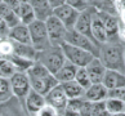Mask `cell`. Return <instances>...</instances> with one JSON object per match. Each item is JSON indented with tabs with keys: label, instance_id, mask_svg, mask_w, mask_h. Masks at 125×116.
I'll return each mask as SVG.
<instances>
[{
	"label": "cell",
	"instance_id": "1",
	"mask_svg": "<svg viewBox=\"0 0 125 116\" xmlns=\"http://www.w3.org/2000/svg\"><path fill=\"white\" fill-rule=\"evenodd\" d=\"M26 74L30 80L31 89L38 92L41 95H45L50 89H53L55 85L59 84L53 74H50L43 64L36 61Z\"/></svg>",
	"mask_w": 125,
	"mask_h": 116
},
{
	"label": "cell",
	"instance_id": "2",
	"mask_svg": "<svg viewBox=\"0 0 125 116\" xmlns=\"http://www.w3.org/2000/svg\"><path fill=\"white\" fill-rule=\"evenodd\" d=\"M98 58L107 70L125 72V48L121 44L112 41L102 44Z\"/></svg>",
	"mask_w": 125,
	"mask_h": 116
},
{
	"label": "cell",
	"instance_id": "3",
	"mask_svg": "<svg viewBox=\"0 0 125 116\" xmlns=\"http://www.w3.org/2000/svg\"><path fill=\"white\" fill-rule=\"evenodd\" d=\"M36 62L41 63L50 74L55 75L58 70L62 67V64L66 62V59L59 46H50L49 49L38 53Z\"/></svg>",
	"mask_w": 125,
	"mask_h": 116
},
{
	"label": "cell",
	"instance_id": "4",
	"mask_svg": "<svg viewBox=\"0 0 125 116\" xmlns=\"http://www.w3.org/2000/svg\"><path fill=\"white\" fill-rule=\"evenodd\" d=\"M61 50L64 55V59L68 61L70 63L75 64L76 67H85L95 55L92 54L90 52H88L85 49H81L79 46H75L72 44H68L64 41L63 44H61Z\"/></svg>",
	"mask_w": 125,
	"mask_h": 116
},
{
	"label": "cell",
	"instance_id": "5",
	"mask_svg": "<svg viewBox=\"0 0 125 116\" xmlns=\"http://www.w3.org/2000/svg\"><path fill=\"white\" fill-rule=\"evenodd\" d=\"M27 27H29V31H30L31 45L34 46L38 52L47 50V49H49L50 46H52V44H50V41H49V38H48L45 22L35 20L32 23H30Z\"/></svg>",
	"mask_w": 125,
	"mask_h": 116
},
{
	"label": "cell",
	"instance_id": "6",
	"mask_svg": "<svg viewBox=\"0 0 125 116\" xmlns=\"http://www.w3.org/2000/svg\"><path fill=\"white\" fill-rule=\"evenodd\" d=\"M45 27H47L48 38L52 46H61V44L66 41V35L68 30L57 17H49L45 21Z\"/></svg>",
	"mask_w": 125,
	"mask_h": 116
},
{
	"label": "cell",
	"instance_id": "7",
	"mask_svg": "<svg viewBox=\"0 0 125 116\" xmlns=\"http://www.w3.org/2000/svg\"><path fill=\"white\" fill-rule=\"evenodd\" d=\"M8 80H9V85H10L13 97H16L20 101H23L25 97L31 90V85H30L29 77H27V74L26 72H16Z\"/></svg>",
	"mask_w": 125,
	"mask_h": 116
},
{
	"label": "cell",
	"instance_id": "8",
	"mask_svg": "<svg viewBox=\"0 0 125 116\" xmlns=\"http://www.w3.org/2000/svg\"><path fill=\"white\" fill-rule=\"evenodd\" d=\"M66 43L72 44L75 46H79V48H81V49H85V50H88V52H90L92 54H94L95 57H98V54H99V46L98 45L94 44L89 38L79 34V32L75 31L73 29L67 31Z\"/></svg>",
	"mask_w": 125,
	"mask_h": 116
},
{
	"label": "cell",
	"instance_id": "9",
	"mask_svg": "<svg viewBox=\"0 0 125 116\" xmlns=\"http://www.w3.org/2000/svg\"><path fill=\"white\" fill-rule=\"evenodd\" d=\"M80 14V12H77L76 9L71 8L67 4H63V5L55 8L53 11V16L57 17L59 21H61L64 27L67 30H72L75 27V23L77 21V17Z\"/></svg>",
	"mask_w": 125,
	"mask_h": 116
},
{
	"label": "cell",
	"instance_id": "10",
	"mask_svg": "<svg viewBox=\"0 0 125 116\" xmlns=\"http://www.w3.org/2000/svg\"><path fill=\"white\" fill-rule=\"evenodd\" d=\"M94 11H95L94 7H89L86 11L81 12L80 14H79V17H77V21H76V23H75L73 30L77 31L79 34H81V35L86 36V38H89L94 44H97L95 41H94V39H93V36H92V32H90L92 17H93ZM97 45H98V44H97ZM98 46H99V45H98Z\"/></svg>",
	"mask_w": 125,
	"mask_h": 116
},
{
	"label": "cell",
	"instance_id": "11",
	"mask_svg": "<svg viewBox=\"0 0 125 116\" xmlns=\"http://www.w3.org/2000/svg\"><path fill=\"white\" fill-rule=\"evenodd\" d=\"M44 98H45V103L54 107L58 112H61L62 110L66 108V105H67V101H68V98L66 97V94H64V92L62 89L61 84L55 85L53 89H50L47 94L44 95Z\"/></svg>",
	"mask_w": 125,
	"mask_h": 116
},
{
	"label": "cell",
	"instance_id": "12",
	"mask_svg": "<svg viewBox=\"0 0 125 116\" xmlns=\"http://www.w3.org/2000/svg\"><path fill=\"white\" fill-rule=\"evenodd\" d=\"M97 12H98V16L101 17L102 22H103V26H104L106 34H107L108 41H112L114 39L119 38L120 36V26H119L117 18L115 17L114 14H110V13L98 11V9H97Z\"/></svg>",
	"mask_w": 125,
	"mask_h": 116
},
{
	"label": "cell",
	"instance_id": "13",
	"mask_svg": "<svg viewBox=\"0 0 125 116\" xmlns=\"http://www.w3.org/2000/svg\"><path fill=\"white\" fill-rule=\"evenodd\" d=\"M85 70L88 72V76H89L92 84H99L103 80V76L107 68L103 66V63L101 62V59L98 57H94L92 61L85 66Z\"/></svg>",
	"mask_w": 125,
	"mask_h": 116
},
{
	"label": "cell",
	"instance_id": "14",
	"mask_svg": "<svg viewBox=\"0 0 125 116\" xmlns=\"http://www.w3.org/2000/svg\"><path fill=\"white\" fill-rule=\"evenodd\" d=\"M25 107H26V111H27V114H29L30 116H35L36 112L41 108V107H44L45 105V98H44V95H41L39 94L38 92H35V90H30L29 92V94H27L25 97Z\"/></svg>",
	"mask_w": 125,
	"mask_h": 116
},
{
	"label": "cell",
	"instance_id": "15",
	"mask_svg": "<svg viewBox=\"0 0 125 116\" xmlns=\"http://www.w3.org/2000/svg\"><path fill=\"white\" fill-rule=\"evenodd\" d=\"M90 32H92V36L97 44H104L107 43L108 39H107V34H106V30H104V26H103V22H102L101 17L98 16V12L97 9L93 13V17H92V25H90Z\"/></svg>",
	"mask_w": 125,
	"mask_h": 116
},
{
	"label": "cell",
	"instance_id": "16",
	"mask_svg": "<svg viewBox=\"0 0 125 116\" xmlns=\"http://www.w3.org/2000/svg\"><path fill=\"white\" fill-rule=\"evenodd\" d=\"M102 84L108 90L125 88V72L115 71V70H107L103 76V80H102Z\"/></svg>",
	"mask_w": 125,
	"mask_h": 116
},
{
	"label": "cell",
	"instance_id": "17",
	"mask_svg": "<svg viewBox=\"0 0 125 116\" xmlns=\"http://www.w3.org/2000/svg\"><path fill=\"white\" fill-rule=\"evenodd\" d=\"M30 5L34 11L36 21L45 22L49 17L53 16V9L50 8L47 0H30Z\"/></svg>",
	"mask_w": 125,
	"mask_h": 116
},
{
	"label": "cell",
	"instance_id": "18",
	"mask_svg": "<svg viewBox=\"0 0 125 116\" xmlns=\"http://www.w3.org/2000/svg\"><path fill=\"white\" fill-rule=\"evenodd\" d=\"M8 39H10L14 43H20V44H29L31 45V38H30V31L29 27L26 25H17L12 29H9L8 32Z\"/></svg>",
	"mask_w": 125,
	"mask_h": 116
},
{
	"label": "cell",
	"instance_id": "19",
	"mask_svg": "<svg viewBox=\"0 0 125 116\" xmlns=\"http://www.w3.org/2000/svg\"><path fill=\"white\" fill-rule=\"evenodd\" d=\"M108 95V89L102 83L99 84H92L88 89H85L83 98L89 102H99L104 101Z\"/></svg>",
	"mask_w": 125,
	"mask_h": 116
},
{
	"label": "cell",
	"instance_id": "20",
	"mask_svg": "<svg viewBox=\"0 0 125 116\" xmlns=\"http://www.w3.org/2000/svg\"><path fill=\"white\" fill-rule=\"evenodd\" d=\"M76 71H77V67L75 66V64H72L68 61H66L54 76H55V79H57V81L59 83V84H62V83L73 80V79H75V75H76Z\"/></svg>",
	"mask_w": 125,
	"mask_h": 116
},
{
	"label": "cell",
	"instance_id": "21",
	"mask_svg": "<svg viewBox=\"0 0 125 116\" xmlns=\"http://www.w3.org/2000/svg\"><path fill=\"white\" fill-rule=\"evenodd\" d=\"M13 48H14V55L31 59V61H36V58H38L39 52L32 45L20 44V43H14V41H13Z\"/></svg>",
	"mask_w": 125,
	"mask_h": 116
},
{
	"label": "cell",
	"instance_id": "22",
	"mask_svg": "<svg viewBox=\"0 0 125 116\" xmlns=\"http://www.w3.org/2000/svg\"><path fill=\"white\" fill-rule=\"evenodd\" d=\"M0 17L4 20V22L7 23V26L9 29H12V27H14V26L21 23L20 18H18V14L4 3L0 4Z\"/></svg>",
	"mask_w": 125,
	"mask_h": 116
},
{
	"label": "cell",
	"instance_id": "23",
	"mask_svg": "<svg viewBox=\"0 0 125 116\" xmlns=\"http://www.w3.org/2000/svg\"><path fill=\"white\" fill-rule=\"evenodd\" d=\"M61 86H62L64 94H66V97L68 99H71V98H80V97L84 95V92H85L75 80H70V81L62 83Z\"/></svg>",
	"mask_w": 125,
	"mask_h": 116
},
{
	"label": "cell",
	"instance_id": "24",
	"mask_svg": "<svg viewBox=\"0 0 125 116\" xmlns=\"http://www.w3.org/2000/svg\"><path fill=\"white\" fill-rule=\"evenodd\" d=\"M17 14H18L20 22L22 25L29 26L30 23H32L35 21V14H34V11H32L30 3H22L20 5V9H18Z\"/></svg>",
	"mask_w": 125,
	"mask_h": 116
},
{
	"label": "cell",
	"instance_id": "25",
	"mask_svg": "<svg viewBox=\"0 0 125 116\" xmlns=\"http://www.w3.org/2000/svg\"><path fill=\"white\" fill-rule=\"evenodd\" d=\"M104 105H106V110L108 111L110 115L124 112L125 111V102H123L121 99H117V98L107 97V98L104 99Z\"/></svg>",
	"mask_w": 125,
	"mask_h": 116
},
{
	"label": "cell",
	"instance_id": "26",
	"mask_svg": "<svg viewBox=\"0 0 125 116\" xmlns=\"http://www.w3.org/2000/svg\"><path fill=\"white\" fill-rule=\"evenodd\" d=\"M8 59H10V62L14 64L17 72H27V71H29V68L35 62V61H31V59H27V58L18 57V55H14V54H13L12 57H9Z\"/></svg>",
	"mask_w": 125,
	"mask_h": 116
},
{
	"label": "cell",
	"instance_id": "27",
	"mask_svg": "<svg viewBox=\"0 0 125 116\" xmlns=\"http://www.w3.org/2000/svg\"><path fill=\"white\" fill-rule=\"evenodd\" d=\"M17 71H16V67L14 64L10 62V59H7V58H1L0 59V77L3 79H9L14 75Z\"/></svg>",
	"mask_w": 125,
	"mask_h": 116
},
{
	"label": "cell",
	"instance_id": "28",
	"mask_svg": "<svg viewBox=\"0 0 125 116\" xmlns=\"http://www.w3.org/2000/svg\"><path fill=\"white\" fill-rule=\"evenodd\" d=\"M79 85H80L83 89H88L90 85H92V81L89 76H88V72L85 67H77V71H76V75H75V79H73Z\"/></svg>",
	"mask_w": 125,
	"mask_h": 116
},
{
	"label": "cell",
	"instance_id": "29",
	"mask_svg": "<svg viewBox=\"0 0 125 116\" xmlns=\"http://www.w3.org/2000/svg\"><path fill=\"white\" fill-rule=\"evenodd\" d=\"M14 54V48H13V41L8 38H4L0 40V59L1 58H9Z\"/></svg>",
	"mask_w": 125,
	"mask_h": 116
},
{
	"label": "cell",
	"instance_id": "30",
	"mask_svg": "<svg viewBox=\"0 0 125 116\" xmlns=\"http://www.w3.org/2000/svg\"><path fill=\"white\" fill-rule=\"evenodd\" d=\"M10 98H13V94L10 90V85H9V80L0 77V103H4Z\"/></svg>",
	"mask_w": 125,
	"mask_h": 116
},
{
	"label": "cell",
	"instance_id": "31",
	"mask_svg": "<svg viewBox=\"0 0 125 116\" xmlns=\"http://www.w3.org/2000/svg\"><path fill=\"white\" fill-rule=\"evenodd\" d=\"M92 116H110L108 111L106 110L104 101L92 102Z\"/></svg>",
	"mask_w": 125,
	"mask_h": 116
},
{
	"label": "cell",
	"instance_id": "32",
	"mask_svg": "<svg viewBox=\"0 0 125 116\" xmlns=\"http://www.w3.org/2000/svg\"><path fill=\"white\" fill-rule=\"evenodd\" d=\"M10 99L4 102V103H0V116H21V114L18 112V110H21V108H10L9 107Z\"/></svg>",
	"mask_w": 125,
	"mask_h": 116
},
{
	"label": "cell",
	"instance_id": "33",
	"mask_svg": "<svg viewBox=\"0 0 125 116\" xmlns=\"http://www.w3.org/2000/svg\"><path fill=\"white\" fill-rule=\"evenodd\" d=\"M66 4L70 5L71 8L76 9L77 12H84L89 8V4H88L86 0H66Z\"/></svg>",
	"mask_w": 125,
	"mask_h": 116
},
{
	"label": "cell",
	"instance_id": "34",
	"mask_svg": "<svg viewBox=\"0 0 125 116\" xmlns=\"http://www.w3.org/2000/svg\"><path fill=\"white\" fill-rule=\"evenodd\" d=\"M35 116H59V112L54 107L49 105H45L44 107H41L38 112H36Z\"/></svg>",
	"mask_w": 125,
	"mask_h": 116
},
{
	"label": "cell",
	"instance_id": "35",
	"mask_svg": "<svg viewBox=\"0 0 125 116\" xmlns=\"http://www.w3.org/2000/svg\"><path fill=\"white\" fill-rule=\"evenodd\" d=\"M111 98H117L125 102V88H119V89H111L108 90V95Z\"/></svg>",
	"mask_w": 125,
	"mask_h": 116
},
{
	"label": "cell",
	"instance_id": "36",
	"mask_svg": "<svg viewBox=\"0 0 125 116\" xmlns=\"http://www.w3.org/2000/svg\"><path fill=\"white\" fill-rule=\"evenodd\" d=\"M79 114L80 116H92V102L84 99L80 110H79Z\"/></svg>",
	"mask_w": 125,
	"mask_h": 116
},
{
	"label": "cell",
	"instance_id": "37",
	"mask_svg": "<svg viewBox=\"0 0 125 116\" xmlns=\"http://www.w3.org/2000/svg\"><path fill=\"white\" fill-rule=\"evenodd\" d=\"M3 3H4V4H7L9 8H12L16 13L18 12V9H20V5L22 4V3L18 1V0H3Z\"/></svg>",
	"mask_w": 125,
	"mask_h": 116
},
{
	"label": "cell",
	"instance_id": "38",
	"mask_svg": "<svg viewBox=\"0 0 125 116\" xmlns=\"http://www.w3.org/2000/svg\"><path fill=\"white\" fill-rule=\"evenodd\" d=\"M8 32H9V27L7 26V23L4 22V20L0 17V36L4 39L8 36Z\"/></svg>",
	"mask_w": 125,
	"mask_h": 116
},
{
	"label": "cell",
	"instance_id": "39",
	"mask_svg": "<svg viewBox=\"0 0 125 116\" xmlns=\"http://www.w3.org/2000/svg\"><path fill=\"white\" fill-rule=\"evenodd\" d=\"M47 1L49 3V5H50V8H52L53 11L55 8H58V7L63 5V4H66V0H47Z\"/></svg>",
	"mask_w": 125,
	"mask_h": 116
},
{
	"label": "cell",
	"instance_id": "40",
	"mask_svg": "<svg viewBox=\"0 0 125 116\" xmlns=\"http://www.w3.org/2000/svg\"><path fill=\"white\" fill-rule=\"evenodd\" d=\"M61 116H80V114L77 111H72V110H68V108H64L59 112Z\"/></svg>",
	"mask_w": 125,
	"mask_h": 116
},
{
	"label": "cell",
	"instance_id": "41",
	"mask_svg": "<svg viewBox=\"0 0 125 116\" xmlns=\"http://www.w3.org/2000/svg\"><path fill=\"white\" fill-rule=\"evenodd\" d=\"M88 1V4H89V7H94V8H97L99 5V3H101V0H86Z\"/></svg>",
	"mask_w": 125,
	"mask_h": 116
},
{
	"label": "cell",
	"instance_id": "42",
	"mask_svg": "<svg viewBox=\"0 0 125 116\" xmlns=\"http://www.w3.org/2000/svg\"><path fill=\"white\" fill-rule=\"evenodd\" d=\"M110 116H125V111H124V112H119V114H112Z\"/></svg>",
	"mask_w": 125,
	"mask_h": 116
},
{
	"label": "cell",
	"instance_id": "43",
	"mask_svg": "<svg viewBox=\"0 0 125 116\" xmlns=\"http://www.w3.org/2000/svg\"><path fill=\"white\" fill-rule=\"evenodd\" d=\"M121 20H123L124 25H125V11H123V12H121Z\"/></svg>",
	"mask_w": 125,
	"mask_h": 116
},
{
	"label": "cell",
	"instance_id": "44",
	"mask_svg": "<svg viewBox=\"0 0 125 116\" xmlns=\"http://www.w3.org/2000/svg\"><path fill=\"white\" fill-rule=\"evenodd\" d=\"M20 3H30V0H18Z\"/></svg>",
	"mask_w": 125,
	"mask_h": 116
},
{
	"label": "cell",
	"instance_id": "45",
	"mask_svg": "<svg viewBox=\"0 0 125 116\" xmlns=\"http://www.w3.org/2000/svg\"><path fill=\"white\" fill-rule=\"evenodd\" d=\"M1 3H3V0H0V4H1Z\"/></svg>",
	"mask_w": 125,
	"mask_h": 116
},
{
	"label": "cell",
	"instance_id": "46",
	"mask_svg": "<svg viewBox=\"0 0 125 116\" xmlns=\"http://www.w3.org/2000/svg\"><path fill=\"white\" fill-rule=\"evenodd\" d=\"M1 39H3V38H1V36H0V40H1Z\"/></svg>",
	"mask_w": 125,
	"mask_h": 116
},
{
	"label": "cell",
	"instance_id": "47",
	"mask_svg": "<svg viewBox=\"0 0 125 116\" xmlns=\"http://www.w3.org/2000/svg\"><path fill=\"white\" fill-rule=\"evenodd\" d=\"M59 116H61V115H59Z\"/></svg>",
	"mask_w": 125,
	"mask_h": 116
}]
</instances>
